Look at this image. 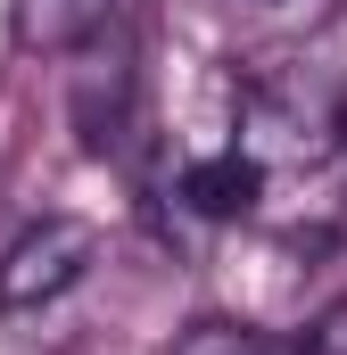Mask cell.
<instances>
[{
  "mask_svg": "<svg viewBox=\"0 0 347 355\" xmlns=\"http://www.w3.org/2000/svg\"><path fill=\"white\" fill-rule=\"evenodd\" d=\"M257 190H264V166L248 149H223V157H190L182 166V207L207 215V223H240L257 207Z\"/></svg>",
  "mask_w": 347,
  "mask_h": 355,
  "instance_id": "obj_5",
  "label": "cell"
},
{
  "mask_svg": "<svg viewBox=\"0 0 347 355\" xmlns=\"http://www.w3.org/2000/svg\"><path fill=\"white\" fill-rule=\"evenodd\" d=\"M108 25H116V0H8V42L42 58H75Z\"/></svg>",
  "mask_w": 347,
  "mask_h": 355,
  "instance_id": "obj_4",
  "label": "cell"
},
{
  "mask_svg": "<svg viewBox=\"0 0 347 355\" xmlns=\"http://www.w3.org/2000/svg\"><path fill=\"white\" fill-rule=\"evenodd\" d=\"M166 355H273V339H264L257 322H240V314H198V322L174 331Z\"/></svg>",
  "mask_w": 347,
  "mask_h": 355,
  "instance_id": "obj_6",
  "label": "cell"
},
{
  "mask_svg": "<svg viewBox=\"0 0 347 355\" xmlns=\"http://www.w3.org/2000/svg\"><path fill=\"white\" fill-rule=\"evenodd\" d=\"M248 8H273V17H289V25H306V17H323L331 0H248Z\"/></svg>",
  "mask_w": 347,
  "mask_h": 355,
  "instance_id": "obj_8",
  "label": "cell"
},
{
  "mask_svg": "<svg viewBox=\"0 0 347 355\" xmlns=\"http://www.w3.org/2000/svg\"><path fill=\"white\" fill-rule=\"evenodd\" d=\"M298 355H347V297H331V306L298 331Z\"/></svg>",
  "mask_w": 347,
  "mask_h": 355,
  "instance_id": "obj_7",
  "label": "cell"
},
{
  "mask_svg": "<svg viewBox=\"0 0 347 355\" xmlns=\"http://www.w3.org/2000/svg\"><path fill=\"white\" fill-rule=\"evenodd\" d=\"M240 124H248V157L257 166H323L347 141V83L323 58H281L248 75L240 91Z\"/></svg>",
  "mask_w": 347,
  "mask_h": 355,
  "instance_id": "obj_1",
  "label": "cell"
},
{
  "mask_svg": "<svg viewBox=\"0 0 347 355\" xmlns=\"http://www.w3.org/2000/svg\"><path fill=\"white\" fill-rule=\"evenodd\" d=\"M91 257H99V232H91L83 215H42V223H25V232L0 248V314H42V306H58V297L91 272Z\"/></svg>",
  "mask_w": 347,
  "mask_h": 355,
  "instance_id": "obj_2",
  "label": "cell"
},
{
  "mask_svg": "<svg viewBox=\"0 0 347 355\" xmlns=\"http://www.w3.org/2000/svg\"><path fill=\"white\" fill-rule=\"evenodd\" d=\"M67 116L83 132L91 157H116L124 132L141 124V67H133V42L108 25L75 50V75H67Z\"/></svg>",
  "mask_w": 347,
  "mask_h": 355,
  "instance_id": "obj_3",
  "label": "cell"
}]
</instances>
